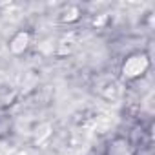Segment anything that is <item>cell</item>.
<instances>
[{
  "label": "cell",
  "mask_w": 155,
  "mask_h": 155,
  "mask_svg": "<svg viewBox=\"0 0 155 155\" xmlns=\"http://www.w3.org/2000/svg\"><path fill=\"white\" fill-rule=\"evenodd\" d=\"M146 69H148V58L142 53H135V55L128 57L126 62H124V66H122V73L128 77V79L140 77Z\"/></svg>",
  "instance_id": "obj_1"
},
{
  "label": "cell",
  "mask_w": 155,
  "mask_h": 155,
  "mask_svg": "<svg viewBox=\"0 0 155 155\" xmlns=\"http://www.w3.org/2000/svg\"><path fill=\"white\" fill-rule=\"evenodd\" d=\"M28 42H29V35L20 31L15 35V38L11 40V51L13 53H22L26 48H28Z\"/></svg>",
  "instance_id": "obj_2"
}]
</instances>
